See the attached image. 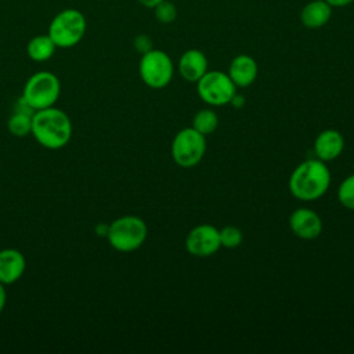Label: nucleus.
Wrapping results in <instances>:
<instances>
[{"mask_svg": "<svg viewBox=\"0 0 354 354\" xmlns=\"http://www.w3.org/2000/svg\"><path fill=\"white\" fill-rule=\"evenodd\" d=\"M35 109L28 105V102L21 97L14 104L12 113L7 120L8 131L15 137H25L32 131V119Z\"/></svg>", "mask_w": 354, "mask_h": 354, "instance_id": "obj_14", "label": "nucleus"}, {"mask_svg": "<svg viewBox=\"0 0 354 354\" xmlns=\"http://www.w3.org/2000/svg\"><path fill=\"white\" fill-rule=\"evenodd\" d=\"M61 93V82L58 76L50 71H39L33 73L25 83L22 98L35 111L54 106Z\"/></svg>", "mask_w": 354, "mask_h": 354, "instance_id": "obj_5", "label": "nucleus"}, {"mask_svg": "<svg viewBox=\"0 0 354 354\" xmlns=\"http://www.w3.org/2000/svg\"><path fill=\"white\" fill-rule=\"evenodd\" d=\"M141 80L151 88L166 87L173 77V62L162 50H151L142 54L138 65Z\"/></svg>", "mask_w": 354, "mask_h": 354, "instance_id": "obj_7", "label": "nucleus"}, {"mask_svg": "<svg viewBox=\"0 0 354 354\" xmlns=\"http://www.w3.org/2000/svg\"><path fill=\"white\" fill-rule=\"evenodd\" d=\"M198 95L201 100L213 106H221L230 104L231 98L236 93V86L228 76L221 71L206 72L196 82Z\"/></svg>", "mask_w": 354, "mask_h": 354, "instance_id": "obj_8", "label": "nucleus"}, {"mask_svg": "<svg viewBox=\"0 0 354 354\" xmlns=\"http://www.w3.org/2000/svg\"><path fill=\"white\" fill-rule=\"evenodd\" d=\"M148 235L145 221L133 214L122 216L109 224L106 239L109 245L118 252H133L142 246Z\"/></svg>", "mask_w": 354, "mask_h": 354, "instance_id": "obj_4", "label": "nucleus"}, {"mask_svg": "<svg viewBox=\"0 0 354 354\" xmlns=\"http://www.w3.org/2000/svg\"><path fill=\"white\" fill-rule=\"evenodd\" d=\"M339 202L348 210H354V174L346 177L337 189Z\"/></svg>", "mask_w": 354, "mask_h": 354, "instance_id": "obj_19", "label": "nucleus"}, {"mask_svg": "<svg viewBox=\"0 0 354 354\" xmlns=\"http://www.w3.org/2000/svg\"><path fill=\"white\" fill-rule=\"evenodd\" d=\"M6 301H7V292H6L4 283H1V282H0V314H1V311L4 310Z\"/></svg>", "mask_w": 354, "mask_h": 354, "instance_id": "obj_25", "label": "nucleus"}, {"mask_svg": "<svg viewBox=\"0 0 354 354\" xmlns=\"http://www.w3.org/2000/svg\"><path fill=\"white\" fill-rule=\"evenodd\" d=\"M57 50V46L48 35L33 36L26 46L28 57L35 62H44L50 59Z\"/></svg>", "mask_w": 354, "mask_h": 354, "instance_id": "obj_17", "label": "nucleus"}, {"mask_svg": "<svg viewBox=\"0 0 354 354\" xmlns=\"http://www.w3.org/2000/svg\"><path fill=\"white\" fill-rule=\"evenodd\" d=\"M30 134L43 148L61 149L72 137L71 118L55 106L35 111Z\"/></svg>", "mask_w": 354, "mask_h": 354, "instance_id": "obj_1", "label": "nucleus"}, {"mask_svg": "<svg viewBox=\"0 0 354 354\" xmlns=\"http://www.w3.org/2000/svg\"><path fill=\"white\" fill-rule=\"evenodd\" d=\"M155 8V17L159 22L162 24H170L176 19L177 17V10L176 6L171 1H160L158 6L153 7Z\"/></svg>", "mask_w": 354, "mask_h": 354, "instance_id": "obj_21", "label": "nucleus"}, {"mask_svg": "<svg viewBox=\"0 0 354 354\" xmlns=\"http://www.w3.org/2000/svg\"><path fill=\"white\" fill-rule=\"evenodd\" d=\"M328 4L330 6H336V7H343V6H347L350 4L353 0H325Z\"/></svg>", "mask_w": 354, "mask_h": 354, "instance_id": "obj_26", "label": "nucleus"}, {"mask_svg": "<svg viewBox=\"0 0 354 354\" xmlns=\"http://www.w3.org/2000/svg\"><path fill=\"white\" fill-rule=\"evenodd\" d=\"M144 7H148V8H153L155 6H158L160 1L163 0H138Z\"/></svg>", "mask_w": 354, "mask_h": 354, "instance_id": "obj_27", "label": "nucleus"}, {"mask_svg": "<svg viewBox=\"0 0 354 354\" xmlns=\"http://www.w3.org/2000/svg\"><path fill=\"white\" fill-rule=\"evenodd\" d=\"M330 14V4H328L325 0H314L304 6L300 14V19L308 29H318L329 21Z\"/></svg>", "mask_w": 354, "mask_h": 354, "instance_id": "obj_16", "label": "nucleus"}, {"mask_svg": "<svg viewBox=\"0 0 354 354\" xmlns=\"http://www.w3.org/2000/svg\"><path fill=\"white\" fill-rule=\"evenodd\" d=\"M289 227L301 239H315L322 232L321 217L308 207L296 209L289 217Z\"/></svg>", "mask_w": 354, "mask_h": 354, "instance_id": "obj_10", "label": "nucleus"}, {"mask_svg": "<svg viewBox=\"0 0 354 354\" xmlns=\"http://www.w3.org/2000/svg\"><path fill=\"white\" fill-rule=\"evenodd\" d=\"M344 148L343 136L335 129H326L321 131L314 141V152L318 159L329 162L340 156Z\"/></svg>", "mask_w": 354, "mask_h": 354, "instance_id": "obj_12", "label": "nucleus"}, {"mask_svg": "<svg viewBox=\"0 0 354 354\" xmlns=\"http://www.w3.org/2000/svg\"><path fill=\"white\" fill-rule=\"evenodd\" d=\"M206 152V138L192 126L180 130L171 142L173 160L184 169L196 166Z\"/></svg>", "mask_w": 354, "mask_h": 354, "instance_id": "obj_6", "label": "nucleus"}, {"mask_svg": "<svg viewBox=\"0 0 354 354\" xmlns=\"http://www.w3.org/2000/svg\"><path fill=\"white\" fill-rule=\"evenodd\" d=\"M133 44H134V48L140 54H145V53L152 50V40H151V37L148 35H144V33L136 36Z\"/></svg>", "mask_w": 354, "mask_h": 354, "instance_id": "obj_22", "label": "nucleus"}, {"mask_svg": "<svg viewBox=\"0 0 354 354\" xmlns=\"http://www.w3.org/2000/svg\"><path fill=\"white\" fill-rule=\"evenodd\" d=\"M242 231L235 225H227L220 230V243L223 248L234 249L242 243Z\"/></svg>", "mask_w": 354, "mask_h": 354, "instance_id": "obj_20", "label": "nucleus"}, {"mask_svg": "<svg viewBox=\"0 0 354 354\" xmlns=\"http://www.w3.org/2000/svg\"><path fill=\"white\" fill-rule=\"evenodd\" d=\"M86 29L87 21L84 14L76 8H65L54 15L47 35L57 48H71L83 39Z\"/></svg>", "mask_w": 354, "mask_h": 354, "instance_id": "obj_3", "label": "nucleus"}, {"mask_svg": "<svg viewBox=\"0 0 354 354\" xmlns=\"http://www.w3.org/2000/svg\"><path fill=\"white\" fill-rule=\"evenodd\" d=\"M220 248V230L212 224L194 227L185 238V249L195 257H209Z\"/></svg>", "mask_w": 354, "mask_h": 354, "instance_id": "obj_9", "label": "nucleus"}, {"mask_svg": "<svg viewBox=\"0 0 354 354\" xmlns=\"http://www.w3.org/2000/svg\"><path fill=\"white\" fill-rule=\"evenodd\" d=\"M108 231H109V224H106V223H100V224H97L95 228H94L95 235H97V236H101V238H106Z\"/></svg>", "mask_w": 354, "mask_h": 354, "instance_id": "obj_23", "label": "nucleus"}, {"mask_svg": "<svg viewBox=\"0 0 354 354\" xmlns=\"http://www.w3.org/2000/svg\"><path fill=\"white\" fill-rule=\"evenodd\" d=\"M178 72L188 82H198L207 72L206 55L199 50H188L178 59Z\"/></svg>", "mask_w": 354, "mask_h": 354, "instance_id": "obj_15", "label": "nucleus"}, {"mask_svg": "<svg viewBox=\"0 0 354 354\" xmlns=\"http://www.w3.org/2000/svg\"><path fill=\"white\" fill-rule=\"evenodd\" d=\"M257 72L259 68L256 61L250 55L241 54L231 61L228 76L236 87H248L256 80Z\"/></svg>", "mask_w": 354, "mask_h": 354, "instance_id": "obj_13", "label": "nucleus"}, {"mask_svg": "<svg viewBox=\"0 0 354 354\" xmlns=\"http://www.w3.org/2000/svg\"><path fill=\"white\" fill-rule=\"evenodd\" d=\"M26 268V260L18 249L7 248L0 250V282L11 285L22 278Z\"/></svg>", "mask_w": 354, "mask_h": 354, "instance_id": "obj_11", "label": "nucleus"}, {"mask_svg": "<svg viewBox=\"0 0 354 354\" xmlns=\"http://www.w3.org/2000/svg\"><path fill=\"white\" fill-rule=\"evenodd\" d=\"M245 102H246V100H245V95L243 94H234V97L231 98V101H230V104L232 105V106H235V108H242L243 105H245Z\"/></svg>", "mask_w": 354, "mask_h": 354, "instance_id": "obj_24", "label": "nucleus"}, {"mask_svg": "<svg viewBox=\"0 0 354 354\" xmlns=\"http://www.w3.org/2000/svg\"><path fill=\"white\" fill-rule=\"evenodd\" d=\"M330 185V171L324 160L307 159L296 166L289 177V191L299 201L319 199Z\"/></svg>", "mask_w": 354, "mask_h": 354, "instance_id": "obj_2", "label": "nucleus"}, {"mask_svg": "<svg viewBox=\"0 0 354 354\" xmlns=\"http://www.w3.org/2000/svg\"><path fill=\"white\" fill-rule=\"evenodd\" d=\"M217 126H218V116L214 111L209 108L199 109L192 119V127L201 134H203L205 137L212 134L217 129Z\"/></svg>", "mask_w": 354, "mask_h": 354, "instance_id": "obj_18", "label": "nucleus"}]
</instances>
